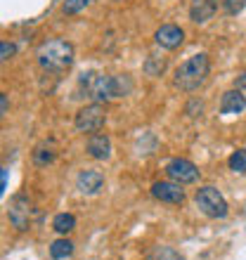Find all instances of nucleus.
Masks as SVG:
<instances>
[{
	"mask_svg": "<svg viewBox=\"0 0 246 260\" xmlns=\"http://www.w3.org/2000/svg\"><path fill=\"white\" fill-rule=\"evenodd\" d=\"M83 88L93 102H109L114 97H123L133 90V83L128 78H116L107 74H83Z\"/></svg>",
	"mask_w": 246,
	"mask_h": 260,
	"instance_id": "f257e3e1",
	"label": "nucleus"
},
{
	"mask_svg": "<svg viewBox=\"0 0 246 260\" xmlns=\"http://www.w3.org/2000/svg\"><path fill=\"white\" fill-rule=\"evenodd\" d=\"M36 59H38L43 71H50V74L67 71L74 64V45L64 38H50V41L41 43Z\"/></svg>",
	"mask_w": 246,
	"mask_h": 260,
	"instance_id": "f03ea898",
	"label": "nucleus"
},
{
	"mask_svg": "<svg viewBox=\"0 0 246 260\" xmlns=\"http://www.w3.org/2000/svg\"><path fill=\"white\" fill-rule=\"evenodd\" d=\"M211 71V62L206 55H192L190 59H184L173 76V85L182 92H194L197 88H201L208 78Z\"/></svg>",
	"mask_w": 246,
	"mask_h": 260,
	"instance_id": "7ed1b4c3",
	"label": "nucleus"
},
{
	"mask_svg": "<svg viewBox=\"0 0 246 260\" xmlns=\"http://www.w3.org/2000/svg\"><path fill=\"white\" fill-rule=\"evenodd\" d=\"M194 201H197L199 211L204 213V215H208V218H227V213H230L227 201L223 199V194L216 187H201V189H197Z\"/></svg>",
	"mask_w": 246,
	"mask_h": 260,
	"instance_id": "20e7f679",
	"label": "nucleus"
},
{
	"mask_svg": "<svg viewBox=\"0 0 246 260\" xmlns=\"http://www.w3.org/2000/svg\"><path fill=\"white\" fill-rule=\"evenodd\" d=\"M104 121H107L104 107L100 102H93V104H88V107L78 109L74 125H76L78 133H88V135H93V133H97V130H102Z\"/></svg>",
	"mask_w": 246,
	"mask_h": 260,
	"instance_id": "39448f33",
	"label": "nucleus"
},
{
	"mask_svg": "<svg viewBox=\"0 0 246 260\" xmlns=\"http://www.w3.org/2000/svg\"><path fill=\"white\" fill-rule=\"evenodd\" d=\"M166 175L168 180H175L180 185H192L199 180V168L187 158H171L166 164Z\"/></svg>",
	"mask_w": 246,
	"mask_h": 260,
	"instance_id": "423d86ee",
	"label": "nucleus"
},
{
	"mask_svg": "<svg viewBox=\"0 0 246 260\" xmlns=\"http://www.w3.org/2000/svg\"><path fill=\"white\" fill-rule=\"evenodd\" d=\"M151 197L157 199V201H161V204L180 206L184 201V189L175 180H161V182L151 185Z\"/></svg>",
	"mask_w": 246,
	"mask_h": 260,
	"instance_id": "0eeeda50",
	"label": "nucleus"
},
{
	"mask_svg": "<svg viewBox=\"0 0 246 260\" xmlns=\"http://www.w3.org/2000/svg\"><path fill=\"white\" fill-rule=\"evenodd\" d=\"M28 218H31V204L24 194H17L10 201V222L17 230H26L28 227Z\"/></svg>",
	"mask_w": 246,
	"mask_h": 260,
	"instance_id": "6e6552de",
	"label": "nucleus"
},
{
	"mask_svg": "<svg viewBox=\"0 0 246 260\" xmlns=\"http://www.w3.org/2000/svg\"><path fill=\"white\" fill-rule=\"evenodd\" d=\"M154 41H157V45H161L164 50H175L182 45L184 34H182V28L175 26V24H164V26L157 28Z\"/></svg>",
	"mask_w": 246,
	"mask_h": 260,
	"instance_id": "1a4fd4ad",
	"label": "nucleus"
},
{
	"mask_svg": "<svg viewBox=\"0 0 246 260\" xmlns=\"http://www.w3.org/2000/svg\"><path fill=\"white\" fill-rule=\"evenodd\" d=\"M76 187H78V192L93 197V194H97L104 187V175L100 171H95V168H85V171L78 173Z\"/></svg>",
	"mask_w": 246,
	"mask_h": 260,
	"instance_id": "9d476101",
	"label": "nucleus"
},
{
	"mask_svg": "<svg viewBox=\"0 0 246 260\" xmlns=\"http://www.w3.org/2000/svg\"><path fill=\"white\" fill-rule=\"evenodd\" d=\"M85 151H88V156H93L95 161H107L111 156V142H109V135H104V133H93L88 137V142H85Z\"/></svg>",
	"mask_w": 246,
	"mask_h": 260,
	"instance_id": "9b49d317",
	"label": "nucleus"
},
{
	"mask_svg": "<svg viewBox=\"0 0 246 260\" xmlns=\"http://www.w3.org/2000/svg\"><path fill=\"white\" fill-rule=\"evenodd\" d=\"M218 10L216 0H192L190 5V19L194 24H206L208 19H213V14Z\"/></svg>",
	"mask_w": 246,
	"mask_h": 260,
	"instance_id": "f8f14e48",
	"label": "nucleus"
},
{
	"mask_svg": "<svg viewBox=\"0 0 246 260\" xmlns=\"http://www.w3.org/2000/svg\"><path fill=\"white\" fill-rule=\"evenodd\" d=\"M246 109V97L241 95L239 90H227L223 100H220V114L225 116H234V114H241Z\"/></svg>",
	"mask_w": 246,
	"mask_h": 260,
	"instance_id": "ddd939ff",
	"label": "nucleus"
},
{
	"mask_svg": "<svg viewBox=\"0 0 246 260\" xmlns=\"http://www.w3.org/2000/svg\"><path fill=\"white\" fill-rule=\"evenodd\" d=\"M55 158H57V149H55V144H52V140H50V142L45 140V142H41L34 149V164L36 166H50Z\"/></svg>",
	"mask_w": 246,
	"mask_h": 260,
	"instance_id": "4468645a",
	"label": "nucleus"
},
{
	"mask_svg": "<svg viewBox=\"0 0 246 260\" xmlns=\"http://www.w3.org/2000/svg\"><path fill=\"white\" fill-rule=\"evenodd\" d=\"M71 253H74V244L69 239H57L50 244V255L55 260H64V258H71Z\"/></svg>",
	"mask_w": 246,
	"mask_h": 260,
	"instance_id": "2eb2a0df",
	"label": "nucleus"
},
{
	"mask_svg": "<svg viewBox=\"0 0 246 260\" xmlns=\"http://www.w3.org/2000/svg\"><path fill=\"white\" fill-rule=\"evenodd\" d=\"M147 260H184V258L171 246H154L147 253Z\"/></svg>",
	"mask_w": 246,
	"mask_h": 260,
	"instance_id": "dca6fc26",
	"label": "nucleus"
},
{
	"mask_svg": "<svg viewBox=\"0 0 246 260\" xmlns=\"http://www.w3.org/2000/svg\"><path fill=\"white\" fill-rule=\"evenodd\" d=\"M74 227H76V218L71 213H59V215H55V220H52V230L59 234H69Z\"/></svg>",
	"mask_w": 246,
	"mask_h": 260,
	"instance_id": "f3484780",
	"label": "nucleus"
},
{
	"mask_svg": "<svg viewBox=\"0 0 246 260\" xmlns=\"http://www.w3.org/2000/svg\"><path fill=\"white\" fill-rule=\"evenodd\" d=\"M227 166H230V171H234V173H246V149L232 151V156L227 158Z\"/></svg>",
	"mask_w": 246,
	"mask_h": 260,
	"instance_id": "a211bd4d",
	"label": "nucleus"
},
{
	"mask_svg": "<svg viewBox=\"0 0 246 260\" xmlns=\"http://www.w3.org/2000/svg\"><path fill=\"white\" fill-rule=\"evenodd\" d=\"M166 69V59H161V57H154L151 55L149 59H147V64H144V71L149 76H161Z\"/></svg>",
	"mask_w": 246,
	"mask_h": 260,
	"instance_id": "6ab92c4d",
	"label": "nucleus"
},
{
	"mask_svg": "<svg viewBox=\"0 0 246 260\" xmlns=\"http://www.w3.org/2000/svg\"><path fill=\"white\" fill-rule=\"evenodd\" d=\"M90 3H93V0H64L62 12H64V14H78L81 10H85Z\"/></svg>",
	"mask_w": 246,
	"mask_h": 260,
	"instance_id": "aec40b11",
	"label": "nucleus"
},
{
	"mask_svg": "<svg viewBox=\"0 0 246 260\" xmlns=\"http://www.w3.org/2000/svg\"><path fill=\"white\" fill-rule=\"evenodd\" d=\"M14 52H17L14 43H7V41L0 43V59H3V62H7L10 57H14Z\"/></svg>",
	"mask_w": 246,
	"mask_h": 260,
	"instance_id": "412c9836",
	"label": "nucleus"
},
{
	"mask_svg": "<svg viewBox=\"0 0 246 260\" xmlns=\"http://www.w3.org/2000/svg\"><path fill=\"white\" fill-rule=\"evenodd\" d=\"M237 90H246V74L237 76Z\"/></svg>",
	"mask_w": 246,
	"mask_h": 260,
	"instance_id": "4be33fe9",
	"label": "nucleus"
},
{
	"mask_svg": "<svg viewBox=\"0 0 246 260\" xmlns=\"http://www.w3.org/2000/svg\"><path fill=\"white\" fill-rule=\"evenodd\" d=\"M0 109H3V116L7 114V95H0Z\"/></svg>",
	"mask_w": 246,
	"mask_h": 260,
	"instance_id": "5701e85b",
	"label": "nucleus"
},
{
	"mask_svg": "<svg viewBox=\"0 0 246 260\" xmlns=\"http://www.w3.org/2000/svg\"><path fill=\"white\" fill-rule=\"evenodd\" d=\"M5 187H7V171L3 168V189H5Z\"/></svg>",
	"mask_w": 246,
	"mask_h": 260,
	"instance_id": "b1692460",
	"label": "nucleus"
}]
</instances>
